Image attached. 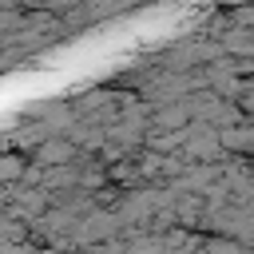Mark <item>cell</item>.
<instances>
[{
    "label": "cell",
    "instance_id": "6da1fadb",
    "mask_svg": "<svg viewBox=\"0 0 254 254\" xmlns=\"http://www.w3.org/2000/svg\"><path fill=\"white\" fill-rule=\"evenodd\" d=\"M36 159H40L44 167H60V163L79 159V147H75V143H64V139H44V143L36 147Z\"/></svg>",
    "mask_w": 254,
    "mask_h": 254
},
{
    "label": "cell",
    "instance_id": "7a4b0ae2",
    "mask_svg": "<svg viewBox=\"0 0 254 254\" xmlns=\"http://www.w3.org/2000/svg\"><path fill=\"white\" fill-rule=\"evenodd\" d=\"M187 119H190L187 103H175V107H163V111L155 115V127H159V131H171V127H183Z\"/></svg>",
    "mask_w": 254,
    "mask_h": 254
},
{
    "label": "cell",
    "instance_id": "3957f363",
    "mask_svg": "<svg viewBox=\"0 0 254 254\" xmlns=\"http://www.w3.org/2000/svg\"><path fill=\"white\" fill-rule=\"evenodd\" d=\"M24 159L20 155H0V179H24Z\"/></svg>",
    "mask_w": 254,
    "mask_h": 254
}]
</instances>
